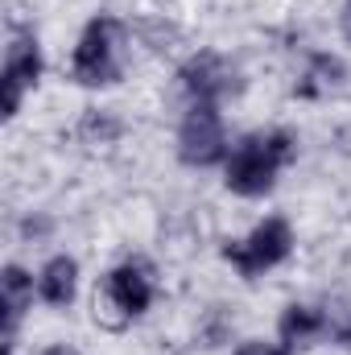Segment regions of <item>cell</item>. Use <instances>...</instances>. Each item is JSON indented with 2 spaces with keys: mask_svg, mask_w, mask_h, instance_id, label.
Returning <instances> with one entry per match:
<instances>
[{
  "mask_svg": "<svg viewBox=\"0 0 351 355\" xmlns=\"http://www.w3.org/2000/svg\"><path fill=\"white\" fill-rule=\"evenodd\" d=\"M289 162V137L285 132H268V137H248L232 162H228V186L236 194H264L273 186L277 170Z\"/></svg>",
  "mask_w": 351,
  "mask_h": 355,
  "instance_id": "6da1fadb",
  "label": "cell"
},
{
  "mask_svg": "<svg viewBox=\"0 0 351 355\" xmlns=\"http://www.w3.org/2000/svg\"><path fill=\"white\" fill-rule=\"evenodd\" d=\"M289 244H293L289 223H285V219H264L248 240L228 244L223 257L240 268L244 277H252V272H264V268H273L277 261H285V257H289Z\"/></svg>",
  "mask_w": 351,
  "mask_h": 355,
  "instance_id": "7a4b0ae2",
  "label": "cell"
},
{
  "mask_svg": "<svg viewBox=\"0 0 351 355\" xmlns=\"http://www.w3.org/2000/svg\"><path fill=\"white\" fill-rule=\"evenodd\" d=\"M223 124L219 116L211 112V103H198L186 120H182V132H178V153L186 166H215L223 157Z\"/></svg>",
  "mask_w": 351,
  "mask_h": 355,
  "instance_id": "3957f363",
  "label": "cell"
},
{
  "mask_svg": "<svg viewBox=\"0 0 351 355\" xmlns=\"http://www.w3.org/2000/svg\"><path fill=\"white\" fill-rule=\"evenodd\" d=\"M116 25L112 21H91L83 29V42L75 50V79L79 83H112L116 79V46H112Z\"/></svg>",
  "mask_w": 351,
  "mask_h": 355,
  "instance_id": "277c9868",
  "label": "cell"
},
{
  "mask_svg": "<svg viewBox=\"0 0 351 355\" xmlns=\"http://www.w3.org/2000/svg\"><path fill=\"white\" fill-rule=\"evenodd\" d=\"M37 75H42V54H37V46H33L29 37H12L8 58H4V116L17 112L21 91L29 87V83H37Z\"/></svg>",
  "mask_w": 351,
  "mask_h": 355,
  "instance_id": "5b68a950",
  "label": "cell"
},
{
  "mask_svg": "<svg viewBox=\"0 0 351 355\" xmlns=\"http://www.w3.org/2000/svg\"><path fill=\"white\" fill-rule=\"evenodd\" d=\"M182 83H186V91L198 95V103H215L219 95L232 91V71H228L223 58H215V54H198V58L182 71Z\"/></svg>",
  "mask_w": 351,
  "mask_h": 355,
  "instance_id": "8992f818",
  "label": "cell"
},
{
  "mask_svg": "<svg viewBox=\"0 0 351 355\" xmlns=\"http://www.w3.org/2000/svg\"><path fill=\"white\" fill-rule=\"evenodd\" d=\"M108 297H112L116 310H124V314H141V310L149 306L153 289H149V277H145L141 268L124 265V268H116V272L108 277Z\"/></svg>",
  "mask_w": 351,
  "mask_h": 355,
  "instance_id": "52a82bcc",
  "label": "cell"
},
{
  "mask_svg": "<svg viewBox=\"0 0 351 355\" xmlns=\"http://www.w3.org/2000/svg\"><path fill=\"white\" fill-rule=\"evenodd\" d=\"M0 289H4V355L12 352V331H17V318H21V310L29 306V297H33V281L21 272L17 265L4 268V277H0Z\"/></svg>",
  "mask_w": 351,
  "mask_h": 355,
  "instance_id": "ba28073f",
  "label": "cell"
},
{
  "mask_svg": "<svg viewBox=\"0 0 351 355\" xmlns=\"http://www.w3.org/2000/svg\"><path fill=\"white\" fill-rule=\"evenodd\" d=\"M75 261L71 257H54L50 265L42 268V297L50 302V306H67L71 297H75Z\"/></svg>",
  "mask_w": 351,
  "mask_h": 355,
  "instance_id": "9c48e42d",
  "label": "cell"
},
{
  "mask_svg": "<svg viewBox=\"0 0 351 355\" xmlns=\"http://www.w3.org/2000/svg\"><path fill=\"white\" fill-rule=\"evenodd\" d=\"M318 331H323V318H318L310 306H289L285 318H281V339H285L289 347H306Z\"/></svg>",
  "mask_w": 351,
  "mask_h": 355,
  "instance_id": "30bf717a",
  "label": "cell"
},
{
  "mask_svg": "<svg viewBox=\"0 0 351 355\" xmlns=\"http://www.w3.org/2000/svg\"><path fill=\"white\" fill-rule=\"evenodd\" d=\"M240 355H285L281 347H268V343H244Z\"/></svg>",
  "mask_w": 351,
  "mask_h": 355,
  "instance_id": "8fae6325",
  "label": "cell"
},
{
  "mask_svg": "<svg viewBox=\"0 0 351 355\" xmlns=\"http://www.w3.org/2000/svg\"><path fill=\"white\" fill-rule=\"evenodd\" d=\"M46 355H75L71 347H54V352H46Z\"/></svg>",
  "mask_w": 351,
  "mask_h": 355,
  "instance_id": "7c38bea8",
  "label": "cell"
}]
</instances>
